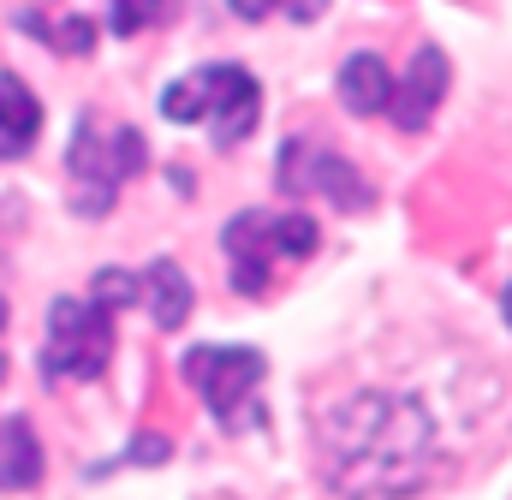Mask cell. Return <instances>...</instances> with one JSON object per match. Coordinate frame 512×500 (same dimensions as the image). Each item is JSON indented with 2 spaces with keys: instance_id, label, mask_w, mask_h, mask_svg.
I'll use <instances>...</instances> for the list:
<instances>
[{
  "instance_id": "6da1fadb",
  "label": "cell",
  "mask_w": 512,
  "mask_h": 500,
  "mask_svg": "<svg viewBox=\"0 0 512 500\" xmlns=\"http://www.w3.org/2000/svg\"><path fill=\"white\" fill-rule=\"evenodd\" d=\"M316 471L334 500H417L441 477V423L423 393L352 387L316 411Z\"/></svg>"
},
{
  "instance_id": "7a4b0ae2",
  "label": "cell",
  "mask_w": 512,
  "mask_h": 500,
  "mask_svg": "<svg viewBox=\"0 0 512 500\" xmlns=\"http://www.w3.org/2000/svg\"><path fill=\"white\" fill-rule=\"evenodd\" d=\"M322 245L316 221L298 215V209H251V215H233L221 250H227V274H233V292L239 298H268L274 280L298 262H310Z\"/></svg>"
},
{
  "instance_id": "3957f363",
  "label": "cell",
  "mask_w": 512,
  "mask_h": 500,
  "mask_svg": "<svg viewBox=\"0 0 512 500\" xmlns=\"http://www.w3.org/2000/svg\"><path fill=\"white\" fill-rule=\"evenodd\" d=\"M161 114L173 125H203L221 149L245 143L262 114V84L245 66H197L161 90Z\"/></svg>"
},
{
  "instance_id": "277c9868",
  "label": "cell",
  "mask_w": 512,
  "mask_h": 500,
  "mask_svg": "<svg viewBox=\"0 0 512 500\" xmlns=\"http://www.w3.org/2000/svg\"><path fill=\"white\" fill-rule=\"evenodd\" d=\"M143 173V137L131 125H102L96 114L72 125L66 143V185L78 215H108L126 191V179Z\"/></svg>"
},
{
  "instance_id": "5b68a950",
  "label": "cell",
  "mask_w": 512,
  "mask_h": 500,
  "mask_svg": "<svg viewBox=\"0 0 512 500\" xmlns=\"http://www.w3.org/2000/svg\"><path fill=\"white\" fill-rule=\"evenodd\" d=\"M108 358H114V310L96 298H54L42 375L48 381H96L108 370Z\"/></svg>"
},
{
  "instance_id": "8992f818",
  "label": "cell",
  "mask_w": 512,
  "mask_h": 500,
  "mask_svg": "<svg viewBox=\"0 0 512 500\" xmlns=\"http://www.w3.org/2000/svg\"><path fill=\"white\" fill-rule=\"evenodd\" d=\"M262 352L251 346H197L185 352V381L203 393L209 417L221 429H251L262 423V405H256V387H262Z\"/></svg>"
},
{
  "instance_id": "52a82bcc",
  "label": "cell",
  "mask_w": 512,
  "mask_h": 500,
  "mask_svg": "<svg viewBox=\"0 0 512 500\" xmlns=\"http://www.w3.org/2000/svg\"><path fill=\"white\" fill-rule=\"evenodd\" d=\"M274 179H280L286 197H328V203H340V209H364V203H370V179H364L346 155H334V149H322V143H310V137H292V143L280 149Z\"/></svg>"
},
{
  "instance_id": "ba28073f",
  "label": "cell",
  "mask_w": 512,
  "mask_h": 500,
  "mask_svg": "<svg viewBox=\"0 0 512 500\" xmlns=\"http://www.w3.org/2000/svg\"><path fill=\"white\" fill-rule=\"evenodd\" d=\"M441 96H447V54L441 48H417V60H411L405 78H393V72L382 78L376 114H387L399 131H423V125L435 120Z\"/></svg>"
},
{
  "instance_id": "9c48e42d",
  "label": "cell",
  "mask_w": 512,
  "mask_h": 500,
  "mask_svg": "<svg viewBox=\"0 0 512 500\" xmlns=\"http://www.w3.org/2000/svg\"><path fill=\"white\" fill-rule=\"evenodd\" d=\"M36 137H42V108H36L30 84L12 78V72H0V161L30 155Z\"/></svg>"
},
{
  "instance_id": "30bf717a",
  "label": "cell",
  "mask_w": 512,
  "mask_h": 500,
  "mask_svg": "<svg viewBox=\"0 0 512 500\" xmlns=\"http://www.w3.org/2000/svg\"><path fill=\"white\" fill-rule=\"evenodd\" d=\"M131 286H137V298L149 304V316H155V328H179L185 316H191V280L179 274V262H155V268H143V274H131Z\"/></svg>"
},
{
  "instance_id": "8fae6325",
  "label": "cell",
  "mask_w": 512,
  "mask_h": 500,
  "mask_svg": "<svg viewBox=\"0 0 512 500\" xmlns=\"http://www.w3.org/2000/svg\"><path fill=\"white\" fill-rule=\"evenodd\" d=\"M42 483V441L24 417H0V489H36Z\"/></svg>"
},
{
  "instance_id": "7c38bea8",
  "label": "cell",
  "mask_w": 512,
  "mask_h": 500,
  "mask_svg": "<svg viewBox=\"0 0 512 500\" xmlns=\"http://www.w3.org/2000/svg\"><path fill=\"white\" fill-rule=\"evenodd\" d=\"M161 18H167V0H114L108 30H114V36H137V30H149V24H161Z\"/></svg>"
},
{
  "instance_id": "4fadbf2b",
  "label": "cell",
  "mask_w": 512,
  "mask_h": 500,
  "mask_svg": "<svg viewBox=\"0 0 512 500\" xmlns=\"http://www.w3.org/2000/svg\"><path fill=\"white\" fill-rule=\"evenodd\" d=\"M227 6L256 24V18H274V12H286V18H316L328 0H227Z\"/></svg>"
},
{
  "instance_id": "5bb4252c",
  "label": "cell",
  "mask_w": 512,
  "mask_h": 500,
  "mask_svg": "<svg viewBox=\"0 0 512 500\" xmlns=\"http://www.w3.org/2000/svg\"><path fill=\"white\" fill-rule=\"evenodd\" d=\"M18 24H24V30H36V36H42V42H54V48H72V54H84V48L96 42V30H90V24H66V30H60V24H42L36 12H24Z\"/></svg>"
},
{
  "instance_id": "9a60e30c",
  "label": "cell",
  "mask_w": 512,
  "mask_h": 500,
  "mask_svg": "<svg viewBox=\"0 0 512 500\" xmlns=\"http://www.w3.org/2000/svg\"><path fill=\"white\" fill-rule=\"evenodd\" d=\"M0 334H6V298H0ZM0 381H6V352H0Z\"/></svg>"
},
{
  "instance_id": "2e32d148",
  "label": "cell",
  "mask_w": 512,
  "mask_h": 500,
  "mask_svg": "<svg viewBox=\"0 0 512 500\" xmlns=\"http://www.w3.org/2000/svg\"><path fill=\"white\" fill-rule=\"evenodd\" d=\"M501 316H507V328H512V286L501 292Z\"/></svg>"
}]
</instances>
